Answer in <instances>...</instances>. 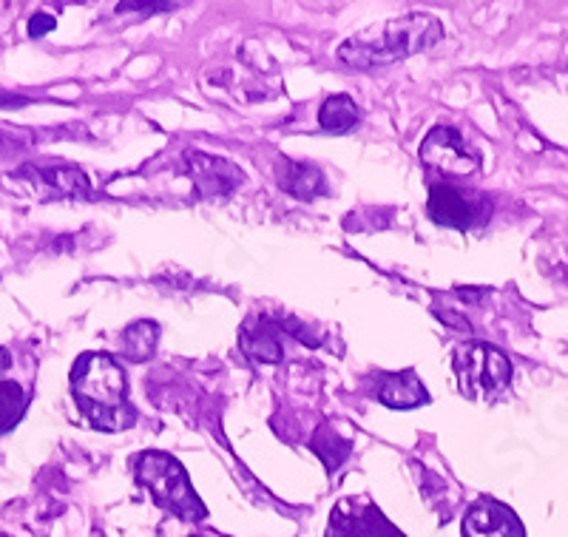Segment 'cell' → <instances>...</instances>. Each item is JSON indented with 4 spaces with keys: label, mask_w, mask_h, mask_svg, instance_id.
<instances>
[{
    "label": "cell",
    "mask_w": 568,
    "mask_h": 537,
    "mask_svg": "<svg viewBox=\"0 0 568 537\" xmlns=\"http://www.w3.org/2000/svg\"><path fill=\"white\" fill-rule=\"evenodd\" d=\"M444 38V27L433 14H404V18L384 20L378 27L353 34L338 49V60L349 69L369 72L378 65L398 63L433 49Z\"/></svg>",
    "instance_id": "6da1fadb"
},
{
    "label": "cell",
    "mask_w": 568,
    "mask_h": 537,
    "mask_svg": "<svg viewBox=\"0 0 568 537\" xmlns=\"http://www.w3.org/2000/svg\"><path fill=\"white\" fill-rule=\"evenodd\" d=\"M71 393L91 427L103 433L134 427L136 409L129 402V378L109 353H85L74 362Z\"/></svg>",
    "instance_id": "7a4b0ae2"
},
{
    "label": "cell",
    "mask_w": 568,
    "mask_h": 537,
    "mask_svg": "<svg viewBox=\"0 0 568 537\" xmlns=\"http://www.w3.org/2000/svg\"><path fill=\"white\" fill-rule=\"evenodd\" d=\"M134 478L136 484L145 489V493L154 498V504L160 509L171 511L180 520H187V524H196V520L207 518L205 504L200 500V495L194 493L191 486V478H187L185 466L169 453H140L134 455Z\"/></svg>",
    "instance_id": "3957f363"
},
{
    "label": "cell",
    "mask_w": 568,
    "mask_h": 537,
    "mask_svg": "<svg viewBox=\"0 0 568 537\" xmlns=\"http://www.w3.org/2000/svg\"><path fill=\"white\" fill-rule=\"evenodd\" d=\"M455 378L466 398L489 402L506 393L511 384V362L497 347L480 342H466L455 347Z\"/></svg>",
    "instance_id": "277c9868"
},
{
    "label": "cell",
    "mask_w": 568,
    "mask_h": 537,
    "mask_svg": "<svg viewBox=\"0 0 568 537\" xmlns=\"http://www.w3.org/2000/svg\"><path fill=\"white\" fill-rule=\"evenodd\" d=\"M420 162H426L429 169L444 171L449 176H466L475 174L480 165V151L471 143H466V136L453 125H435L420 143Z\"/></svg>",
    "instance_id": "5b68a950"
},
{
    "label": "cell",
    "mask_w": 568,
    "mask_h": 537,
    "mask_svg": "<svg viewBox=\"0 0 568 537\" xmlns=\"http://www.w3.org/2000/svg\"><path fill=\"white\" fill-rule=\"evenodd\" d=\"M426 211H429V220L438 222V225L455 227V231H469V227L478 225L480 216L489 214V205L480 196L460 191L458 185L435 182L433 189H429Z\"/></svg>",
    "instance_id": "8992f818"
},
{
    "label": "cell",
    "mask_w": 568,
    "mask_h": 537,
    "mask_svg": "<svg viewBox=\"0 0 568 537\" xmlns=\"http://www.w3.org/2000/svg\"><path fill=\"white\" fill-rule=\"evenodd\" d=\"M185 174L194 182L196 194L202 200H216V196H227L240 189L245 182L240 165L222 160V156L202 154V151H187L185 154Z\"/></svg>",
    "instance_id": "52a82bcc"
},
{
    "label": "cell",
    "mask_w": 568,
    "mask_h": 537,
    "mask_svg": "<svg viewBox=\"0 0 568 537\" xmlns=\"http://www.w3.org/2000/svg\"><path fill=\"white\" fill-rule=\"evenodd\" d=\"M464 537H526L515 511L495 498H478L464 515Z\"/></svg>",
    "instance_id": "ba28073f"
},
{
    "label": "cell",
    "mask_w": 568,
    "mask_h": 537,
    "mask_svg": "<svg viewBox=\"0 0 568 537\" xmlns=\"http://www.w3.org/2000/svg\"><path fill=\"white\" fill-rule=\"evenodd\" d=\"M282 324L267 316H247L240 327V347L251 362L278 364L284 358Z\"/></svg>",
    "instance_id": "9c48e42d"
},
{
    "label": "cell",
    "mask_w": 568,
    "mask_h": 537,
    "mask_svg": "<svg viewBox=\"0 0 568 537\" xmlns=\"http://www.w3.org/2000/svg\"><path fill=\"white\" fill-rule=\"evenodd\" d=\"M375 398L387 404L389 409H415L429 402V393L420 384L415 369H398V373H384V376H378Z\"/></svg>",
    "instance_id": "30bf717a"
},
{
    "label": "cell",
    "mask_w": 568,
    "mask_h": 537,
    "mask_svg": "<svg viewBox=\"0 0 568 537\" xmlns=\"http://www.w3.org/2000/svg\"><path fill=\"white\" fill-rule=\"evenodd\" d=\"M23 176L32 180L40 196H89L91 185L89 176L71 165H40V169H27Z\"/></svg>",
    "instance_id": "8fae6325"
},
{
    "label": "cell",
    "mask_w": 568,
    "mask_h": 537,
    "mask_svg": "<svg viewBox=\"0 0 568 537\" xmlns=\"http://www.w3.org/2000/svg\"><path fill=\"white\" fill-rule=\"evenodd\" d=\"M278 182H282V189L287 191V194L298 196V200H316V196H322L324 191H327L324 174L316 165H311V162L284 160Z\"/></svg>",
    "instance_id": "7c38bea8"
},
{
    "label": "cell",
    "mask_w": 568,
    "mask_h": 537,
    "mask_svg": "<svg viewBox=\"0 0 568 537\" xmlns=\"http://www.w3.org/2000/svg\"><path fill=\"white\" fill-rule=\"evenodd\" d=\"M358 105H355L353 98L347 94H333L322 103L318 109V125L329 134H344V131L355 129L358 125Z\"/></svg>",
    "instance_id": "4fadbf2b"
},
{
    "label": "cell",
    "mask_w": 568,
    "mask_h": 537,
    "mask_svg": "<svg viewBox=\"0 0 568 537\" xmlns=\"http://www.w3.org/2000/svg\"><path fill=\"white\" fill-rule=\"evenodd\" d=\"M160 342V327L154 322H134L123 331V356L129 362H149Z\"/></svg>",
    "instance_id": "5bb4252c"
},
{
    "label": "cell",
    "mask_w": 568,
    "mask_h": 537,
    "mask_svg": "<svg viewBox=\"0 0 568 537\" xmlns=\"http://www.w3.org/2000/svg\"><path fill=\"white\" fill-rule=\"evenodd\" d=\"M29 407V395L18 382H0V435L12 433Z\"/></svg>",
    "instance_id": "9a60e30c"
},
{
    "label": "cell",
    "mask_w": 568,
    "mask_h": 537,
    "mask_svg": "<svg viewBox=\"0 0 568 537\" xmlns=\"http://www.w3.org/2000/svg\"><path fill=\"white\" fill-rule=\"evenodd\" d=\"M349 449H353L349 447V440L338 438V435L333 433L327 424H324V427H318L316 435H313V453L324 460V466H327L329 473H333V469H338V466L347 460Z\"/></svg>",
    "instance_id": "2e32d148"
},
{
    "label": "cell",
    "mask_w": 568,
    "mask_h": 537,
    "mask_svg": "<svg viewBox=\"0 0 568 537\" xmlns=\"http://www.w3.org/2000/svg\"><path fill=\"white\" fill-rule=\"evenodd\" d=\"M176 3H134V0H123L116 12H142V14H154V12H171Z\"/></svg>",
    "instance_id": "e0dca14e"
},
{
    "label": "cell",
    "mask_w": 568,
    "mask_h": 537,
    "mask_svg": "<svg viewBox=\"0 0 568 537\" xmlns=\"http://www.w3.org/2000/svg\"><path fill=\"white\" fill-rule=\"evenodd\" d=\"M58 27V20L52 18V14H34L32 20H29V34H32V38H40V34H45V32H52V29Z\"/></svg>",
    "instance_id": "ac0fdd59"
},
{
    "label": "cell",
    "mask_w": 568,
    "mask_h": 537,
    "mask_svg": "<svg viewBox=\"0 0 568 537\" xmlns=\"http://www.w3.org/2000/svg\"><path fill=\"white\" fill-rule=\"evenodd\" d=\"M9 364H12V356H9L7 349L0 347V369H7V367H9Z\"/></svg>",
    "instance_id": "d6986e66"
},
{
    "label": "cell",
    "mask_w": 568,
    "mask_h": 537,
    "mask_svg": "<svg viewBox=\"0 0 568 537\" xmlns=\"http://www.w3.org/2000/svg\"><path fill=\"white\" fill-rule=\"evenodd\" d=\"M191 537H200V535H191Z\"/></svg>",
    "instance_id": "ffe728a7"
}]
</instances>
